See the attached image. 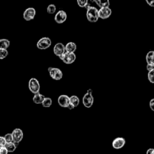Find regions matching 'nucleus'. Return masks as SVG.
<instances>
[{
	"mask_svg": "<svg viewBox=\"0 0 154 154\" xmlns=\"http://www.w3.org/2000/svg\"><path fill=\"white\" fill-rule=\"evenodd\" d=\"M75 107L73 106V105H72L71 103H70V105L68 106V107H67V108L68 109H73Z\"/></svg>",
	"mask_w": 154,
	"mask_h": 154,
	"instance_id": "obj_33",
	"label": "nucleus"
},
{
	"mask_svg": "<svg viewBox=\"0 0 154 154\" xmlns=\"http://www.w3.org/2000/svg\"><path fill=\"white\" fill-rule=\"evenodd\" d=\"M12 137H13V142L15 144H19L23 139V133L21 129L16 128L11 132Z\"/></svg>",
	"mask_w": 154,
	"mask_h": 154,
	"instance_id": "obj_6",
	"label": "nucleus"
},
{
	"mask_svg": "<svg viewBox=\"0 0 154 154\" xmlns=\"http://www.w3.org/2000/svg\"><path fill=\"white\" fill-rule=\"evenodd\" d=\"M52 44L51 40L48 37H44L38 40L37 42L36 46L38 49L45 50L49 48Z\"/></svg>",
	"mask_w": 154,
	"mask_h": 154,
	"instance_id": "obj_3",
	"label": "nucleus"
},
{
	"mask_svg": "<svg viewBox=\"0 0 154 154\" xmlns=\"http://www.w3.org/2000/svg\"><path fill=\"white\" fill-rule=\"evenodd\" d=\"M48 70L49 72L50 76L54 80L58 81L63 78V72L58 68L49 67H48Z\"/></svg>",
	"mask_w": 154,
	"mask_h": 154,
	"instance_id": "obj_4",
	"label": "nucleus"
},
{
	"mask_svg": "<svg viewBox=\"0 0 154 154\" xmlns=\"http://www.w3.org/2000/svg\"><path fill=\"white\" fill-rule=\"evenodd\" d=\"M6 141L2 136H0V149L4 147L6 144Z\"/></svg>",
	"mask_w": 154,
	"mask_h": 154,
	"instance_id": "obj_27",
	"label": "nucleus"
},
{
	"mask_svg": "<svg viewBox=\"0 0 154 154\" xmlns=\"http://www.w3.org/2000/svg\"><path fill=\"white\" fill-rule=\"evenodd\" d=\"M146 154H154V149L153 148L149 149L146 152Z\"/></svg>",
	"mask_w": 154,
	"mask_h": 154,
	"instance_id": "obj_32",
	"label": "nucleus"
},
{
	"mask_svg": "<svg viewBox=\"0 0 154 154\" xmlns=\"http://www.w3.org/2000/svg\"><path fill=\"white\" fill-rule=\"evenodd\" d=\"M36 14L35 8L32 7L27 8L23 12V17L26 21H29L34 19Z\"/></svg>",
	"mask_w": 154,
	"mask_h": 154,
	"instance_id": "obj_7",
	"label": "nucleus"
},
{
	"mask_svg": "<svg viewBox=\"0 0 154 154\" xmlns=\"http://www.w3.org/2000/svg\"><path fill=\"white\" fill-rule=\"evenodd\" d=\"M4 138L6 141V143H11L13 142V137H12V135L11 133H8L6 134L4 136Z\"/></svg>",
	"mask_w": 154,
	"mask_h": 154,
	"instance_id": "obj_25",
	"label": "nucleus"
},
{
	"mask_svg": "<svg viewBox=\"0 0 154 154\" xmlns=\"http://www.w3.org/2000/svg\"><path fill=\"white\" fill-rule=\"evenodd\" d=\"M76 45L72 42H68L65 46V51L69 53H75L76 50Z\"/></svg>",
	"mask_w": 154,
	"mask_h": 154,
	"instance_id": "obj_14",
	"label": "nucleus"
},
{
	"mask_svg": "<svg viewBox=\"0 0 154 154\" xmlns=\"http://www.w3.org/2000/svg\"><path fill=\"white\" fill-rule=\"evenodd\" d=\"M70 103L73 105L74 107H76L79 104V99L77 96L73 95L70 97Z\"/></svg>",
	"mask_w": 154,
	"mask_h": 154,
	"instance_id": "obj_20",
	"label": "nucleus"
},
{
	"mask_svg": "<svg viewBox=\"0 0 154 154\" xmlns=\"http://www.w3.org/2000/svg\"><path fill=\"white\" fill-rule=\"evenodd\" d=\"M53 51L54 54L59 57L60 55H63L66 52L65 46L62 43H57L54 46Z\"/></svg>",
	"mask_w": 154,
	"mask_h": 154,
	"instance_id": "obj_13",
	"label": "nucleus"
},
{
	"mask_svg": "<svg viewBox=\"0 0 154 154\" xmlns=\"http://www.w3.org/2000/svg\"><path fill=\"white\" fill-rule=\"evenodd\" d=\"M61 60H62L65 64H70L73 63L76 60V55L75 53H69L65 52L63 55L58 57Z\"/></svg>",
	"mask_w": 154,
	"mask_h": 154,
	"instance_id": "obj_5",
	"label": "nucleus"
},
{
	"mask_svg": "<svg viewBox=\"0 0 154 154\" xmlns=\"http://www.w3.org/2000/svg\"><path fill=\"white\" fill-rule=\"evenodd\" d=\"M86 16L87 20L90 22H96L99 19L98 10L94 6H91L87 10Z\"/></svg>",
	"mask_w": 154,
	"mask_h": 154,
	"instance_id": "obj_1",
	"label": "nucleus"
},
{
	"mask_svg": "<svg viewBox=\"0 0 154 154\" xmlns=\"http://www.w3.org/2000/svg\"><path fill=\"white\" fill-rule=\"evenodd\" d=\"M88 1L87 0H78L77 1V4L80 7H85V6L87 5V4H88Z\"/></svg>",
	"mask_w": 154,
	"mask_h": 154,
	"instance_id": "obj_26",
	"label": "nucleus"
},
{
	"mask_svg": "<svg viewBox=\"0 0 154 154\" xmlns=\"http://www.w3.org/2000/svg\"><path fill=\"white\" fill-rule=\"evenodd\" d=\"M146 60L147 64L154 65V51H150L147 52L146 56Z\"/></svg>",
	"mask_w": 154,
	"mask_h": 154,
	"instance_id": "obj_15",
	"label": "nucleus"
},
{
	"mask_svg": "<svg viewBox=\"0 0 154 154\" xmlns=\"http://www.w3.org/2000/svg\"><path fill=\"white\" fill-rule=\"evenodd\" d=\"M67 19V14L64 10H59L54 17V20L57 23H62Z\"/></svg>",
	"mask_w": 154,
	"mask_h": 154,
	"instance_id": "obj_12",
	"label": "nucleus"
},
{
	"mask_svg": "<svg viewBox=\"0 0 154 154\" xmlns=\"http://www.w3.org/2000/svg\"><path fill=\"white\" fill-rule=\"evenodd\" d=\"M93 2H94L100 8L109 7V1H102L100 0H96V1H94Z\"/></svg>",
	"mask_w": 154,
	"mask_h": 154,
	"instance_id": "obj_19",
	"label": "nucleus"
},
{
	"mask_svg": "<svg viewBox=\"0 0 154 154\" xmlns=\"http://www.w3.org/2000/svg\"><path fill=\"white\" fill-rule=\"evenodd\" d=\"M146 2L149 6L154 7V0H146Z\"/></svg>",
	"mask_w": 154,
	"mask_h": 154,
	"instance_id": "obj_29",
	"label": "nucleus"
},
{
	"mask_svg": "<svg viewBox=\"0 0 154 154\" xmlns=\"http://www.w3.org/2000/svg\"><path fill=\"white\" fill-rule=\"evenodd\" d=\"M8 55V52L7 49H0V60H3L7 57Z\"/></svg>",
	"mask_w": 154,
	"mask_h": 154,
	"instance_id": "obj_23",
	"label": "nucleus"
},
{
	"mask_svg": "<svg viewBox=\"0 0 154 154\" xmlns=\"http://www.w3.org/2000/svg\"><path fill=\"white\" fill-rule=\"evenodd\" d=\"M8 152L5 147L0 149V154H8Z\"/></svg>",
	"mask_w": 154,
	"mask_h": 154,
	"instance_id": "obj_30",
	"label": "nucleus"
},
{
	"mask_svg": "<svg viewBox=\"0 0 154 154\" xmlns=\"http://www.w3.org/2000/svg\"><path fill=\"white\" fill-rule=\"evenodd\" d=\"M148 79L150 82L154 84V70L149 71L147 74Z\"/></svg>",
	"mask_w": 154,
	"mask_h": 154,
	"instance_id": "obj_24",
	"label": "nucleus"
},
{
	"mask_svg": "<svg viewBox=\"0 0 154 154\" xmlns=\"http://www.w3.org/2000/svg\"><path fill=\"white\" fill-rule=\"evenodd\" d=\"M59 105L63 108H67L70 105V97L66 94H61L58 98Z\"/></svg>",
	"mask_w": 154,
	"mask_h": 154,
	"instance_id": "obj_9",
	"label": "nucleus"
},
{
	"mask_svg": "<svg viewBox=\"0 0 154 154\" xmlns=\"http://www.w3.org/2000/svg\"><path fill=\"white\" fill-rule=\"evenodd\" d=\"M10 42L6 38L0 39V49H7V48L10 46Z\"/></svg>",
	"mask_w": 154,
	"mask_h": 154,
	"instance_id": "obj_18",
	"label": "nucleus"
},
{
	"mask_svg": "<svg viewBox=\"0 0 154 154\" xmlns=\"http://www.w3.org/2000/svg\"><path fill=\"white\" fill-rule=\"evenodd\" d=\"M146 69L149 72L151 70H154V65H150V64H147L146 66Z\"/></svg>",
	"mask_w": 154,
	"mask_h": 154,
	"instance_id": "obj_31",
	"label": "nucleus"
},
{
	"mask_svg": "<svg viewBox=\"0 0 154 154\" xmlns=\"http://www.w3.org/2000/svg\"><path fill=\"white\" fill-rule=\"evenodd\" d=\"M28 88L29 91L34 94L39 93L40 85L38 81L34 78H31L28 82Z\"/></svg>",
	"mask_w": 154,
	"mask_h": 154,
	"instance_id": "obj_2",
	"label": "nucleus"
},
{
	"mask_svg": "<svg viewBox=\"0 0 154 154\" xmlns=\"http://www.w3.org/2000/svg\"><path fill=\"white\" fill-rule=\"evenodd\" d=\"M112 13V11L109 7L102 8L98 10L99 18L102 19H106L108 18Z\"/></svg>",
	"mask_w": 154,
	"mask_h": 154,
	"instance_id": "obj_10",
	"label": "nucleus"
},
{
	"mask_svg": "<svg viewBox=\"0 0 154 154\" xmlns=\"http://www.w3.org/2000/svg\"><path fill=\"white\" fill-rule=\"evenodd\" d=\"M149 106L152 111H154V99H152L149 102Z\"/></svg>",
	"mask_w": 154,
	"mask_h": 154,
	"instance_id": "obj_28",
	"label": "nucleus"
},
{
	"mask_svg": "<svg viewBox=\"0 0 154 154\" xmlns=\"http://www.w3.org/2000/svg\"><path fill=\"white\" fill-rule=\"evenodd\" d=\"M5 147L8 153H12V152H14L15 150L16 149L17 144L13 142L7 143L5 146Z\"/></svg>",
	"mask_w": 154,
	"mask_h": 154,
	"instance_id": "obj_17",
	"label": "nucleus"
},
{
	"mask_svg": "<svg viewBox=\"0 0 154 154\" xmlns=\"http://www.w3.org/2000/svg\"><path fill=\"white\" fill-rule=\"evenodd\" d=\"M56 6L54 4H49L48 7H47V12L48 14H54L55 11H56Z\"/></svg>",
	"mask_w": 154,
	"mask_h": 154,
	"instance_id": "obj_22",
	"label": "nucleus"
},
{
	"mask_svg": "<svg viewBox=\"0 0 154 154\" xmlns=\"http://www.w3.org/2000/svg\"><path fill=\"white\" fill-rule=\"evenodd\" d=\"M94 102V98L92 94L87 93L82 97V103L86 108H90Z\"/></svg>",
	"mask_w": 154,
	"mask_h": 154,
	"instance_id": "obj_8",
	"label": "nucleus"
},
{
	"mask_svg": "<svg viewBox=\"0 0 154 154\" xmlns=\"http://www.w3.org/2000/svg\"><path fill=\"white\" fill-rule=\"evenodd\" d=\"M45 96L40 93H37L34 95L32 97V101L36 104H42L44 100Z\"/></svg>",
	"mask_w": 154,
	"mask_h": 154,
	"instance_id": "obj_16",
	"label": "nucleus"
},
{
	"mask_svg": "<svg viewBox=\"0 0 154 154\" xmlns=\"http://www.w3.org/2000/svg\"><path fill=\"white\" fill-rule=\"evenodd\" d=\"M52 103V99L50 98V97H46L45 98L44 100L43 101L42 105L43 107H45V108H49L51 106Z\"/></svg>",
	"mask_w": 154,
	"mask_h": 154,
	"instance_id": "obj_21",
	"label": "nucleus"
},
{
	"mask_svg": "<svg viewBox=\"0 0 154 154\" xmlns=\"http://www.w3.org/2000/svg\"><path fill=\"white\" fill-rule=\"evenodd\" d=\"M125 139L123 137H117L113 140L112 142V146L115 149H122L125 144Z\"/></svg>",
	"mask_w": 154,
	"mask_h": 154,
	"instance_id": "obj_11",
	"label": "nucleus"
}]
</instances>
